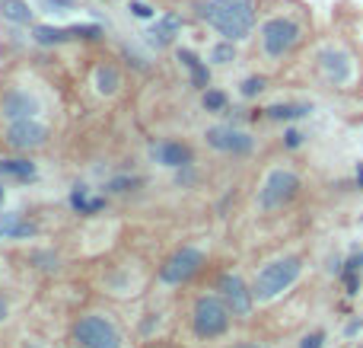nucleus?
<instances>
[{"mask_svg":"<svg viewBox=\"0 0 363 348\" xmlns=\"http://www.w3.org/2000/svg\"><path fill=\"white\" fill-rule=\"evenodd\" d=\"M357 332H363V317H351V320H347V326H345V336L354 339Z\"/></svg>","mask_w":363,"mask_h":348,"instance_id":"4c0bfd02","label":"nucleus"},{"mask_svg":"<svg viewBox=\"0 0 363 348\" xmlns=\"http://www.w3.org/2000/svg\"><path fill=\"white\" fill-rule=\"evenodd\" d=\"M138 348H185V345H176V342H166V339H160V342H147V345H138Z\"/></svg>","mask_w":363,"mask_h":348,"instance_id":"ea45409f","label":"nucleus"},{"mask_svg":"<svg viewBox=\"0 0 363 348\" xmlns=\"http://www.w3.org/2000/svg\"><path fill=\"white\" fill-rule=\"evenodd\" d=\"M67 208L74 211V214H80V217H96V214H102V211L108 208V195L93 192L89 185L77 183L74 189L67 192Z\"/></svg>","mask_w":363,"mask_h":348,"instance_id":"a211bd4d","label":"nucleus"},{"mask_svg":"<svg viewBox=\"0 0 363 348\" xmlns=\"http://www.w3.org/2000/svg\"><path fill=\"white\" fill-rule=\"evenodd\" d=\"M153 288V268L144 266L138 256H121V259L102 262L99 291L115 300H134Z\"/></svg>","mask_w":363,"mask_h":348,"instance_id":"6e6552de","label":"nucleus"},{"mask_svg":"<svg viewBox=\"0 0 363 348\" xmlns=\"http://www.w3.org/2000/svg\"><path fill=\"white\" fill-rule=\"evenodd\" d=\"M29 259L35 262L32 268H38V272H45V275H55L57 268H61V256H57L55 249H35Z\"/></svg>","mask_w":363,"mask_h":348,"instance_id":"c85d7f7f","label":"nucleus"},{"mask_svg":"<svg viewBox=\"0 0 363 348\" xmlns=\"http://www.w3.org/2000/svg\"><path fill=\"white\" fill-rule=\"evenodd\" d=\"M45 13H70L77 10V0H38Z\"/></svg>","mask_w":363,"mask_h":348,"instance_id":"c9c22d12","label":"nucleus"},{"mask_svg":"<svg viewBox=\"0 0 363 348\" xmlns=\"http://www.w3.org/2000/svg\"><path fill=\"white\" fill-rule=\"evenodd\" d=\"M217 348H277V345L264 342V339H230V342H223Z\"/></svg>","mask_w":363,"mask_h":348,"instance_id":"f704fd0d","label":"nucleus"},{"mask_svg":"<svg viewBox=\"0 0 363 348\" xmlns=\"http://www.w3.org/2000/svg\"><path fill=\"white\" fill-rule=\"evenodd\" d=\"M182 323H185V336L194 345L204 348H217L223 342H230L236 332V320H233L230 307L223 304L213 288H198L188 294L185 307H182Z\"/></svg>","mask_w":363,"mask_h":348,"instance_id":"f03ea898","label":"nucleus"},{"mask_svg":"<svg viewBox=\"0 0 363 348\" xmlns=\"http://www.w3.org/2000/svg\"><path fill=\"white\" fill-rule=\"evenodd\" d=\"M4 198H6V179H0V208H4Z\"/></svg>","mask_w":363,"mask_h":348,"instance_id":"a19ab883","label":"nucleus"},{"mask_svg":"<svg viewBox=\"0 0 363 348\" xmlns=\"http://www.w3.org/2000/svg\"><path fill=\"white\" fill-rule=\"evenodd\" d=\"M239 58V42H230V38H217V42L207 48V64L211 67H230Z\"/></svg>","mask_w":363,"mask_h":348,"instance_id":"393cba45","label":"nucleus"},{"mask_svg":"<svg viewBox=\"0 0 363 348\" xmlns=\"http://www.w3.org/2000/svg\"><path fill=\"white\" fill-rule=\"evenodd\" d=\"M70 36H74V42H102L106 29L99 23H77L70 26Z\"/></svg>","mask_w":363,"mask_h":348,"instance_id":"c756f323","label":"nucleus"},{"mask_svg":"<svg viewBox=\"0 0 363 348\" xmlns=\"http://www.w3.org/2000/svg\"><path fill=\"white\" fill-rule=\"evenodd\" d=\"M201 183V166L198 163H188L182 170H172V185L176 189H198Z\"/></svg>","mask_w":363,"mask_h":348,"instance_id":"cd10ccee","label":"nucleus"},{"mask_svg":"<svg viewBox=\"0 0 363 348\" xmlns=\"http://www.w3.org/2000/svg\"><path fill=\"white\" fill-rule=\"evenodd\" d=\"M204 144H207V151H213L217 157H226V160H249L258 151V138L245 125H236V121L207 125Z\"/></svg>","mask_w":363,"mask_h":348,"instance_id":"9b49d317","label":"nucleus"},{"mask_svg":"<svg viewBox=\"0 0 363 348\" xmlns=\"http://www.w3.org/2000/svg\"><path fill=\"white\" fill-rule=\"evenodd\" d=\"M10 348H48V345H45V339H38V336H19V339H13Z\"/></svg>","mask_w":363,"mask_h":348,"instance_id":"e433bc0d","label":"nucleus"},{"mask_svg":"<svg viewBox=\"0 0 363 348\" xmlns=\"http://www.w3.org/2000/svg\"><path fill=\"white\" fill-rule=\"evenodd\" d=\"M315 74H319V80L325 83V87L347 89L354 80H357V61H354V55L345 48V45L332 42L315 55Z\"/></svg>","mask_w":363,"mask_h":348,"instance_id":"f8f14e48","label":"nucleus"},{"mask_svg":"<svg viewBox=\"0 0 363 348\" xmlns=\"http://www.w3.org/2000/svg\"><path fill=\"white\" fill-rule=\"evenodd\" d=\"M306 195V176L290 163H274L262 173L252 195V208L262 217H277L294 211Z\"/></svg>","mask_w":363,"mask_h":348,"instance_id":"0eeeda50","label":"nucleus"},{"mask_svg":"<svg viewBox=\"0 0 363 348\" xmlns=\"http://www.w3.org/2000/svg\"><path fill=\"white\" fill-rule=\"evenodd\" d=\"M351 185H354L357 192H363V160H360V163H354V179H351Z\"/></svg>","mask_w":363,"mask_h":348,"instance_id":"58836bf2","label":"nucleus"},{"mask_svg":"<svg viewBox=\"0 0 363 348\" xmlns=\"http://www.w3.org/2000/svg\"><path fill=\"white\" fill-rule=\"evenodd\" d=\"M325 342H328V330H322V326H313V330H306L300 336L296 348H325Z\"/></svg>","mask_w":363,"mask_h":348,"instance_id":"2f4dec72","label":"nucleus"},{"mask_svg":"<svg viewBox=\"0 0 363 348\" xmlns=\"http://www.w3.org/2000/svg\"><path fill=\"white\" fill-rule=\"evenodd\" d=\"M35 176H38V163L29 153H0V179L32 183Z\"/></svg>","mask_w":363,"mask_h":348,"instance_id":"aec40b11","label":"nucleus"},{"mask_svg":"<svg viewBox=\"0 0 363 348\" xmlns=\"http://www.w3.org/2000/svg\"><path fill=\"white\" fill-rule=\"evenodd\" d=\"M128 13H131L134 19H144V23H153V19H157V6H150L147 0H131V4H128Z\"/></svg>","mask_w":363,"mask_h":348,"instance_id":"473e14b6","label":"nucleus"},{"mask_svg":"<svg viewBox=\"0 0 363 348\" xmlns=\"http://www.w3.org/2000/svg\"><path fill=\"white\" fill-rule=\"evenodd\" d=\"M258 0H194L191 16L194 23L213 29L220 38L230 42H249L258 26Z\"/></svg>","mask_w":363,"mask_h":348,"instance_id":"20e7f679","label":"nucleus"},{"mask_svg":"<svg viewBox=\"0 0 363 348\" xmlns=\"http://www.w3.org/2000/svg\"><path fill=\"white\" fill-rule=\"evenodd\" d=\"M55 128L45 119H19V121H6L0 125V153H35L48 151Z\"/></svg>","mask_w":363,"mask_h":348,"instance_id":"9d476101","label":"nucleus"},{"mask_svg":"<svg viewBox=\"0 0 363 348\" xmlns=\"http://www.w3.org/2000/svg\"><path fill=\"white\" fill-rule=\"evenodd\" d=\"M10 317H13V298H10V291H6V288H0V336H4Z\"/></svg>","mask_w":363,"mask_h":348,"instance_id":"72a5a7b5","label":"nucleus"},{"mask_svg":"<svg viewBox=\"0 0 363 348\" xmlns=\"http://www.w3.org/2000/svg\"><path fill=\"white\" fill-rule=\"evenodd\" d=\"M147 185V179L140 173H115L102 183V195L108 198H125V195H138L140 189Z\"/></svg>","mask_w":363,"mask_h":348,"instance_id":"5701e85b","label":"nucleus"},{"mask_svg":"<svg viewBox=\"0 0 363 348\" xmlns=\"http://www.w3.org/2000/svg\"><path fill=\"white\" fill-rule=\"evenodd\" d=\"M264 89H268V74H249V77H242L239 80V96H242L245 102H252V99H258V96H264Z\"/></svg>","mask_w":363,"mask_h":348,"instance_id":"bb28decb","label":"nucleus"},{"mask_svg":"<svg viewBox=\"0 0 363 348\" xmlns=\"http://www.w3.org/2000/svg\"><path fill=\"white\" fill-rule=\"evenodd\" d=\"M0 19L19 29H29L35 23V10L29 6V0H0Z\"/></svg>","mask_w":363,"mask_h":348,"instance_id":"b1692460","label":"nucleus"},{"mask_svg":"<svg viewBox=\"0 0 363 348\" xmlns=\"http://www.w3.org/2000/svg\"><path fill=\"white\" fill-rule=\"evenodd\" d=\"M45 99L38 89L26 87V83H4L0 87V125L19 119H42Z\"/></svg>","mask_w":363,"mask_h":348,"instance_id":"ddd939ff","label":"nucleus"},{"mask_svg":"<svg viewBox=\"0 0 363 348\" xmlns=\"http://www.w3.org/2000/svg\"><path fill=\"white\" fill-rule=\"evenodd\" d=\"M211 272V249L201 243H179L153 266V288L160 294H179L194 288Z\"/></svg>","mask_w":363,"mask_h":348,"instance_id":"423d86ee","label":"nucleus"},{"mask_svg":"<svg viewBox=\"0 0 363 348\" xmlns=\"http://www.w3.org/2000/svg\"><path fill=\"white\" fill-rule=\"evenodd\" d=\"M309 26H313L309 23V13L296 4H274L268 10H262L258 13L255 32H252V38H255V58L268 70L284 67L306 45Z\"/></svg>","mask_w":363,"mask_h":348,"instance_id":"f257e3e1","label":"nucleus"},{"mask_svg":"<svg viewBox=\"0 0 363 348\" xmlns=\"http://www.w3.org/2000/svg\"><path fill=\"white\" fill-rule=\"evenodd\" d=\"M360 224H363V214H360Z\"/></svg>","mask_w":363,"mask_h":348,"instance_id":"37998d69","label":"nucleus"},{"mask_svg":"<svg viewBox=\"0 0 363 348\" xmlns=\"http://www.w3.org/2000/svg\"><path fill=\"white\" fill-rule=\"evenodd\" d=\"M38 236V224L23 211L0 214V240H32Z\"/></svg>","mask_w":363,"mask_h":348,"instance_id":"412c9836","label":"nucleus"},{"mask_svg":"<svg viewBox=\"0 0 363 348\" xmlns=\"http://www.w3.org/2000/svg\"><path fill=\"white\" fill-rule=\"evenodd\" d=\"M147 157H150L157 166L169 170V173L182 170V166H188V163H198V151H194V144L185 141V138H176V134H166V138L150 141Z\"/></svg>","mask_w":363,"mask_h":348,"instance_id":"4468645a","label":"nucleus"},{"mask_svg":"<svg viewBox=\"0 0 363 348\" xmlns=\"http://www.w3.org/2000/svg\"><path fill=\"white\" fill-rule=\"evenodd\" d=\"M89 87L102 96V99H115V96L125 89V67L112 58H102L96 61L93 74H89Z\"/></svg>","mask_w":363,"mask_h":348,"instance_id":"dca6fc26","label":"nucleus"},{"mask_svg":"<svg viewBox=\"0 0 363 348\" xmlns=\"http://www.w3.org/2000/svg\"><path fill=\"white\" fill-rule=\"evenodd\" d=\"M360 272H363V249H360Z\"/></svg>","mask_w":363,"mask_h":348,"instance_id":"79ce46f5","label":"nucleus"},{"mask_svg":"<svg viewBox=\"0 0 363 348\" xmlns=\"http://www.w3.org/2000/svg\"><path fill=\"white\" fill-rule=\"evenodd\" d=\"M176 51V61L182 64V67H185V74H188V83H191L194 89H207L213 83V67L211 64H207V58H201L198 51H191V48H172Z\"/></svg>","mask_w":363,"mask_h":348,"instance_id":"f3484780","label":"nucleus"},{"mask_svg":"<svg viewBox=\"0 0 363 348\" xmlns=\"http://www.w3.org/2000/svg\"><path fill=\"white\" fill-rule=\"evenodd\" d=\"M201 109H204L207 115H226L230 112V93L211 83L207 89H201Z\"/></svg>","mask_w":363,"mask_h":348,"instance_id":"a878e982","label":"nucleus"},{"mask_svg":"<svg viewBox=\"0 0 363 348\" xmlns=\"http://www.w3.org/2000/svg\"><path fill=\"white\" fill-rule=\"evenodd\" d=\"M207 288H213V291L223 298V304L230 307L233 320H236L239 326L255 320L258 304H255V294H252V281L245 278L239 268H233V266L211 268V272H207Z\"/></svg>","mask_w":363,"mask_h":348,"instance_id":"1a4fd4ad","label":"nucleus"},{"mask_svg":"<svg viewBox=\"0 0 363 348\" xmlns=\"http://www.w3.org/2000/svg\"><path fill=\"white\" fill-rule=\"evenodd\" d=\"M313 115V102H271V106H262V121H277V125H294V121Z\"/></svg>","mask_w":363,"mask_h":348,"instance_id":"6ab92c4d","label":"nucleus"},{"mask_svg":"<svg viewBox=\"0 0 363 348\" xmlns=\"http://www.w3.org/2000/svg\"><path fill=\"white\" fill-rule=\"evenodd\" d=\"M29 38L38 45V48H61V45L74 42L70 26H51V23H32L29 26Z\"/></svg>","mask_w":363,"mask_h":348,"instance_id":"4be33fe9","label":"nucleus"},{"mask_svg":"<svg viewBox=\"0 0 363 348\" xmlns=\"http://www.w3.org/2000/svg\"><path fill=\"white\" fill-rule=\"evenodd\" d=\"M185 23H188V16H185V13H179V10L160 13V16L147 26V42H150L157 51L176 48V42H179L182 29H185Z\"/></svg>","mask_w":363,"mask_h":348,"instance_id":"2eb2a0df","label":"nucleus"},{"mask_svg":"<svg viewBox=\"0 0 363 348\" xmlns=\"http://www.w3.org/2000/svg\"><path fill=\"white\" fill-rule=\"evenodd\" d=\"M306 144V131H300L296 125H284V134H281V147L287 153H294V151H300V147Z\"/></svg>","mask_w":363,"mask_h":348,"instance_id":"7c9ffc66","label":"nucleus"},{"mask_svg":"<svg viewBox=\"0 0 363 348\" xmlns=\"http://www.w3.org/2000/svg\"><path fill=\"white\" fill-rule=\"evenodd\" d=\"M306 266H309V259H306L303 249H281V253L262 259L255 266V272H252V278H249L252 294H255V304L271 307L281 298H287V294L303 281Z\"/></svg>","mask_w":363,"mask_h":348,"instance_id":"7ed1b4c3","label":"nucleus"},{"mask_svg":"<svg viewBox=\"0 0 363 348\" xmlns=\"http://www.w3.org/2000/svg\"><path fill=\"white\" fill-rule=\"evenodd\" d=\"M70 348H134L125 320L112 307H86L77 310L67 326Z\"/></svg>","mask_w":363,"mask_h":348,"instance_id":"39448f33","label":"nucleus"}]
</instances>
